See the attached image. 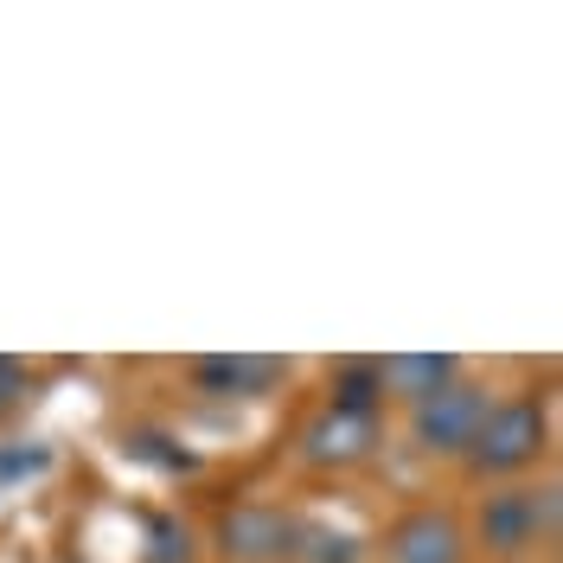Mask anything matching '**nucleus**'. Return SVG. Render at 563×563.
I'll return each mask as SVG.
<instances>
[{"instance_id": "11", "label": "nucleus", "mask_w": 563, "mask_h": 563, "mask_svg": "<svg viewBox=\"0 0 563 563\" xmlns=\"http://www.w3.org/2000/svg\"><path fill=\"white\" fill-rule=\"evenodd\" d=\"M147 563H192V531L186 526H174V519H154L147 526Z\"/></svg>"}, {"instance_id": "6", "label": "nucleus", "mask_w": 563, "mask_h": 563, "mask_svg": "<svg viewBox=\"0 0 563 563\" xmlns=\"http://www.w3.org/2000/svg\"><path fill=\"white\" fill-rule=\"evenodd\" d=\"M282 378H288V358H269V352H211V358H192V385L211 390V397H269Z\"/></svg>"}, {"instance_id": "5", "label": "nucleus", "mask_w": 563, "mask_h": 563, "mask_svg": "<svg viewBox=\"0 0 563 563\" xmlns=\"http://www.w3.org/2000/svg\"><path fill=\"white\" fill-rule=\"evenodd\" d=\"M385 563H467V531L442 506H417L385 531Z\"/></svg>"}, {"instance_id": "1", "label": "nucleus", "mask_w": 563, "mask_h": 563, "mask_svg": "<svg viewBox=\"0 0 563 563\" xmlns=\"http://www.w3.org/2000/svg\"><path fill=\"white\" fill-rule=\"evenodd\" d=\"M551 449V410L538 397H512V404H493L474 449H467V467L474 474H526L538 467Z\"/></svg>"}, {"instance_id": "2", "label": "nucleus", "mask_w": 563, "mask_h": 563, "mask_svg": "<svg viewBox=\"0 0 563 563\" xmlns=\"http://www.w3.org/2000/svg\"><path fill=\"white\" fill-rule=\"evenodd\" d=\"M481 544L493 558H526L538 544H558V487H499L481 499Z\"/></svg>"}, {"instance_id": "9", "label": "nucleus", "mask_w": 563, "mask_h": 563, "mask_svg": "<svg viewBox=\"0 0 563 563\" xmlns=\"http://www.w3.org/2000/svg\"><path fill=\"white\" fill-rule=\"evenodd\" d=\"M365 551H358V538L340 526H301L295 531V558L288 563H358Z\"/></svg>"}, {"instance_id": "12", "label": "nucleus", "mask_w": 563, "mask_h": 563, "mask_svg": "<svg viewBox=\"0 0 563 563\" xmlns=\"http://www.w3.org/2000/svg\"><path fill=\"white\" fill-rule=\"evenodd\" d=\"M20 404H26V365L0 358V417H7V410H20Z\"/></svg>"}, {"instance_id": "8", "label": "nucleus", "mask_w": 563, "mask_h": 563, "mask_svg": "<svg viewBox=\"0 0 563 563\" xmlns=\"http://www.w3.org/2000/svg\"><path fill=\"white\" fill-rule=\"evenodd\" d=\"M385 404V385H378V365H346L340 385H333V417H352V422H372Z\"/></svg>"}, {"instance_id": "3", "label": "nucleus", "mask_w": 563, "mask_h": 563, "mask_svg": "<svg viewBox=\"0 0 563 563\" xmlns=\"http://www.w3.org/2000/svg\"><path fill=\"white\" fill-rule=\"evenodd\" d=\"M487 410H493L487 390L455 378V385H442L435 397H422L410 429H417V442L429 449V455H467L474 435H481V422H487Z\"/></svg>"}, {"instance_id": "10", "label": "nucleus", "mask_w": 563, "mask_h": 563, "mask_svg": "<svg viewBox=\"0 0 563 563\" xmlns=\"http://www.w3.org/2000/svg\"><path fill=\"white\" fill-rule=\"evenodd\" d=\"M365 442H372V422H352V417L314 422V455L320 461H352V455H365Z\"/></svg>"}, {"instance_id": "7", "label": "nucleus", "mask_w": 563, "mask_h": 563, "mask_svg": "<svg viewBox=\"0 0 563 563\" xmlns=\"http://www.w3.org/2000/svg\"><path fill=\"white\" fill-rule=\"evenodd\" d=\"M378 385L417 410L422 397H435L442 385H455V358H449V352H390V358H378Z\"/></svg>"}, {"instance_id": "4", "label": "nucleus", "mask_w": 563, "mask_h": 563, "mask_svg": "<svg viewBox=\"0 0 563 563\" xmlns=\"http://www.w3.org/2000/svg\"><path fill=\"white\" fill-rule=\"evenodd\" d=\"M295 531H301V519H288L282 506H231L218 519V551L238 563H288Z\"/></svg>"}]
</instances>
